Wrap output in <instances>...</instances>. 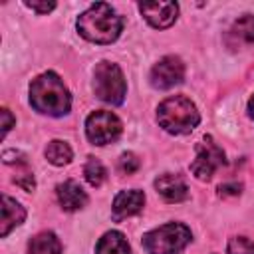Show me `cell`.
<instances>
[{
	"label": "cell",
	"mask_w": 254,
	"mask_h": 254,
	"mask_svg": "<svg viewBox=\"0 0 254 254\" xmlns=\"http://www.w3.org/2000/svg\"><path fill=\"white\" fill-rule=\"evenodd\" d=\"M145 204V192L139 189H129V190H121L117 192L113 206H111V218L115 222H121L129 216H135L143 210Z\"/></svg>",
	"instance_id": "10"
},
{
	"label": "cell",
	"mask_w": 254,
	"mask_h": 254,
	"mask_svg": "<svg viewBox=\"0 0 254 254\" xmlns=\"http://www.w3.org/2000/svg\"><path fill=\"white\" fill-rule=\"evenodd\" d=\"M26 254H62V242L54 232L46 230V232L36 234L28 242Z\"/></svg>",
	"instance_id": "16"
},
{
	"label": "cell",
	"mask_w": 254,
	"mask_h": 254,
	"mask_svg": "<svg viewBox=\"0 0 254 254\" xmlns=\"http://www.w3.org/2000/svg\"><path fill=\"white\" fill-rule=\"evenodd\" d=\"M14 183L18 185V187H22L24 190H34L36 189V179H34V173L30 171V169H20V171H16V177H14Z\"/></svg>",
	"instance_id": "20"
},
{
	"label": "cell",
	"mask_w": 254,
	"mask_h": 254,
	"mask_svg": "<svg viewBox=\"0 0 254 254\" xmlns=\"http://www.w3.org/2000/svg\"><path fill=\"white\" fill-rule=\"evenodd\" d=\"M185 77V64L177 56L161 58L151 69V85L157 89H171Z\"/></svg>",
	"instance_id": "8"
},
{
	"label": "cell",
	"mask_w": 254,
	"mask_h": 254,
	"mask_svg": "<svg viewBox=\"0 0 254 254\" xmlns=\"http://www.w3.org/2000/svg\"><path fill=\"white\" fill-rule=\"evenodd\" d=\"M226 250L228 254H254V242L246 236H232Z\"/></svg>",
	"instance_id": "19"
},
{
	"label": "cell",
	"mask_w": 254,
	"mask_h": 254,
	"mask_svg": "<svg viewBox=\"0 0 254 254\" xmlns=\"http://www.w3.org/2000/svg\"><path fill=\"white\" fill-rule=\"evenodd\" d=\"M95 254H131V246L123 232L109 230L99 238L95 246Z\"/></svg>",
	"instance_id": "15"
},
{
	"label": "cell",
	"mask_w": 254,
	"mask_h": 254,
	"mask_svg": "<svg viewBox=\"0 0 254 254\" xmlns=\"http://www.w3.org/2000/svg\"><path fill=\"white\" fill-rule=\"evenodd\" d=\"M248 111H250V117L254 119V95H252L250 101H248Z\"/></svg>",
	"instance_id": "25"
},
{
	"label": "cell",
	"mask_w": 254,
	"mask_h": 254,
	"mask_svg": "<svg viewBox=\"0 0 254 254\" xmlns=\"http://www.w3.org/2000/svg\"><path fill=\"white\" fill-rule=\"evenodd\" d=\"M157 121L167 133L187 135L198 125L200 115L196 111V105L189 97L173 95V97H167V99H163L159 103Z\"/></svg>",
	"instance_id": "3"
},
{
	"label": "cell",
	"mask_w": 254,
	"mask_h": 254,
	"mask_svg": "<svg viewBox=\"0 0 254 254\" xmlns=\"http://www.w3.org/2000/svg\"><path fill=\"white\" fill-rule=\"evenodd\" d=\"M83 177L91 187H99L105 181V167L101 165L99 159L95 157H87L85 167H83Z\"/></svg>",
	"instance_id": "18"
},
{
	"label": "cell",
	"mask_w": 254,
	"mask_h": 254,
	"mask_svg": "<svg viewBox=\"0 0 254 254\" xmlns=\"http://www.w3.org/2000/svg\"><path fill=\"white\" fill-rule=\"evenodd\" d=\"M226 165L224 159V151L214 143V139L208 135L204 137L198 145H196V155L194 161L190 163V173L198 179V181H210L212 175Z\"/></svg>",
	"instance_id": "7"
},
{
	"label": "cell",
	"mask_w": 254,
	"mask_h": 254,
	"mask_svg": "<svg viewBox=\"0 0 254 254\" xmlns=\"http://www.w3.org/2000/svg\"><path fill=\"white\" fill-rule=\"evenodd\" d=\"M0 115H2V135H6L12 127H14V123H16V119L12 117V113H10V109H2L0 111Z\"/></svg>",
	"instance_id": "23"
},
{
	"label": "cell",
	"mask_w": 254,
	"mask_h": 254,
	"mask_svg": "<svg viewBox=\"0 0 254 254\" xmlns=\"http://www.w3.org/2000/svg\"><path fill=\"white\" fill-rule=\"evenodd\" d=\"M192 240L190 228L183 222H167L143 236L147 254H179Z\"/></svg>",
	"instance_id": "4"
},
{
	"label": "cell",
	"mask_w": 254,
	"mask_h": 254,
	"mask_svg": "<svg viewBox=\"0 0 254 254\" xmlns=\"http://www.w3.org/2000/svg\"><path fill=\"white\" fill-rule=\"evenodd\" d=\"M123 131V125L119 121V117L111 111L105 109H97L93 113L87 115L85 119V135L93 145H107L113 143L115 139H119Z\"/></svg>",
	"instance_id": "6"
},
{
	"label": "cell",
	"mask_w": 254,
	"mask_h": 254,
	"mask_svg": "<svg viewBox=\"0 0 254 254\" xmlns=\"http://www.w3.org/2000/svg\"><path fill=\"white\" fill-rule=\"evenodd\" d=\"M24 4L30 10L38 12V14H48V12H52L56 8V2H24Z\"/></svg>",
	"instance_id": "22"
},
{
	"label": "cell",
	"mask_w": 254,
	"mask_h": 254,
	"mask_svg": "<svg viewBox=\"0 0 254 254\" xmlns=\"http://www.w3.org/2000/svg\"><path fill=\"white\" fill-rule=\"evenodd\" d=\"M26 218V208L12 196H2V222H0V236H8L12 228L20 226Z\"/></svg>",
	"instance_id": "14"
},
{
	"label": "cell",
	"mask_w": 254,
	"mask_h": 254,
	"mask_svg": "<svg viewBox=\"0 0 254 254\" xmlns=\"http://www.w3.org/2000/svg\"><path fill=\"white\" fill-rule=\"evenodd\" d=\"M139 12L145 16V20L153 28H169L175 24L179 16V4L177 2H141Z\"/></svg>",
	"instance_id": "9"
},
{
	"label": "cell",
	"mask_w": 254,
	"mask_h": 254,
	"mask_svg": "<svg viewBox=\"0 0 254 254\" xmlns=\"http://www.w3.org/2000/svg\"><path fill=\"white\" fill-rule=\"evenodd\" d=\"M226 44L230 48H242V46H252L254 44V16L244 14L240 16L228 30L226 34Z\"/></svg>",
	"instance_id": "13"
},
{
	"label": "cell",
	"mask_w": 254,
	"mask_h": 254,
	"mask_svg": "<svg viewBox=\"0 0 254 254\" xmlns=\"http://www.w3.org/2000/svg\"><path fill=\"white\" fill-rule=\"evenodd\" d=\"M44 155H46V159H48L52 165H56V167H64V165L71 163V159H73L71 147H69L65 141H62V139L50 141L48 147H46V151H44Z\"/></svg>",
	"instance_id": "17"
},
{
	"label": "cell",
	"mask_w": 254,
	"mask_h": 254,
	"mask_svg": "<svg viewBox=\"0 0 254 254\" xmlns=\"http://www.w3.org/2000/svg\"><path fill=\"white\" fill-rule=\"evenodd\" d=\"M77 32L81 38L93 44H111L123 30V18L105 2L91 4L77 16Z\"/></svg>",
	"instance_id": "1"
},
{
	"label": "cell",
	"mask_w": 254,
	"mask_h": 254,
	"mask_svg": "<svg viewBox=\"0 0 254 254\" xmlns=\"http://www.w3.org/2000/svg\"><path fill=\"white\" fill-rule=\"evenodd\" d=\"M58 202L65 212H75L81 210L87 204V194L85 190L75 183V181H64L56 189Z\"/></svg>",
	"instance_id": "12"
},
{
	"label": "cell",
	"mask_w": 254,
	"mask_h": 254,
	"mask_svg": "<svg viewBox=\"0 0 254 254\" xmlns=\"http://www.w3.org/2000/svg\"><path fill=\"white\" fill-rule=\"evenodd\" d=\"M93 89L101 101L109 105H121L127 93V83L121 67L113 62H99L93 69Z\"/></svg>",
	"instance_id": "5"
},
{
	"label": "cell",
	"mask_w": 254,
	"mask_h": 254,
	"mask_svg": "<svg viewBox=\"0 0 254 254\" xmlns=\"http://www.w3.org/2000/svg\"><path fill=\"white\" fill-rule=\"evenodd\" d=\"M155 189L167 202H183L189 198V187H187L185 179L177 173H165V175L157 177Z\"/></svg>",
	"instance_id": "11"
},
{
	"label": "cell",
	"mask_w": 254,
	"mask_h": 254,
	"mask_svg": "<svg viewBox=\"0 0 254 254\" xmlns=\"http://www.w3.org/2000/svg\"><path fill=\"white\" fill-rule=\"evenodd\" d=\"M139 159L133 155V153H123L119 157V171L125 173V175H133L137 169H139Z\"/></svg>",
	"instance_id": "21"
},
{
	"label": "cell",
	"mask_w": 254,
	"mask_h": 254,
	"mask_svg": "<svg viewBox=\"0 0 254 254\" xmlns=\"http://www.w3.org/2000/svg\"><path fill=\"white\" fill-rule=\"evenodd\" d=\"M240 189H242V185H238V183H226V185H220V187H218V194H220V196L240 194Z\"/></svg>",
	"instance_id": "24"
},
{
	"label": "cell",
	"mask_w": 254,
	"mask_h": 254,
	"mask_svg": "<svg viewBox=\"0 0 254 254\" xmlns=\"http://www.w3.org/2000/svg\"><path fill=\"white\" fill-rule=\"evenodd\" d=\"M30 103L38 113L60 117L69 113L71 95L58 73L46 71L30 83Z\"/></svg>",
	"instance_id": "2"
}]
</instances>
